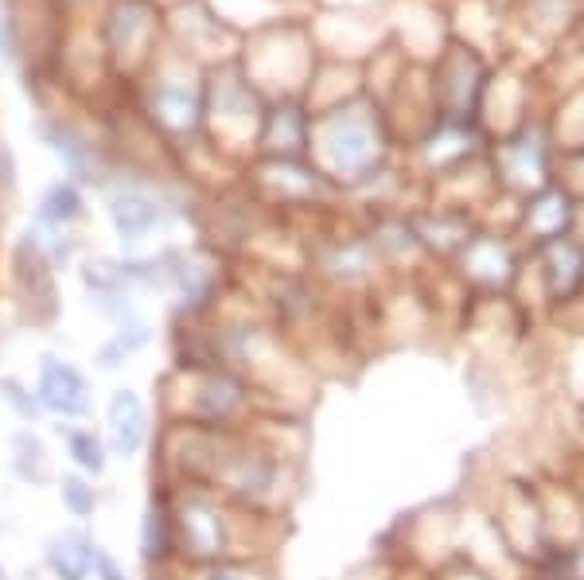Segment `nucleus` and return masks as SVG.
<instances>
[{
  "label": "nucleus",
  "mask_w": 584,
  "mask_h": 580,
  "mask_svg": "<svg viewBox=\"0 0 584 580\" xmlns=\"http://www.w3.org/2000/svg\"><path fill=\"white\" fill-rule=\"evenodd\" d=\"M39 401L63 417H78L86 413V382L74 366L63 363H43V378H39Z\"/></svg>",
  "instance_id": "nucleus-1"
},
{
  "label": "nucleus",
  "mask_w": 584,
  "mask_h": 580,
  "mask_svg": "<svg viewBox=\"0 0 584 580\" xmlns=\"http://www.w3.org/2000/svg\"><path fill=\"white\" fill-rule=\"evenodd\" d=\"M110 429H113V444L117 452L133 456L141 444H145L148 433V417H145V405L137 394H117L110 405Z\"/></svg>",
  "instance_id": "nucleus-2"
},
{
  "label": "nucleus",
  "mask_w": 584,
  "mask_h": 580,
  "mask_svg": "<svg viewBox=\"0 0 584 580\" xmlns=\"http://www.w3.org/2000/svg\"><path fill=\"white\" fill-rule=\"evenodd\" d=\"M47 557H51V569L63 580H82L90 573V565H94V549H90L86 538H78V534H67L59 542H51Z\"/></svg>",
  "instance_id": "nucleus-3"
},
{
  "label": "nucleus",
  "mask_w": 584,
  "mask_h": 580,
  "mask_svg": "<svg viewBox=\"0 0 584 580\" xmlns=\"http://www.w3.org/2000/svg\"><path fill=\"white\" fill-rule=\"evenodd\" d=\"M183 534L195 545V553H215L219 549V522L207 510H187L183 514Z\"/></svg>",
  "instance_id": "nucleus-4"
},
{
  "label": "nucleus",
  "mask_w": 584,
  "mask_h": 580,
  "mask_svg": "<svg viewBox=\"0 0 584 580\" xmlns=\"http://www.w3.org/2000/svg\"><path fill=\"white\" fill-rule=\"evenodd\" d=\"M71 448H74V460H78L86 472H102V468H106V460H102V444H98L90 433H74Z\"/></svg>",
  "instance_id": "nucleus-5"
},
{
  "label": "nucleus",
  "mask_w": 584,
  "mask_h": 580,
  "mask_svg": "<svg viewBox=\"0 0 584 580\" xmlns=\"http://www.w3.org/2000/svg\"><path fill=\"white\" fill-rule=\"evenodd\" d=\"M63 499H67V507H71L74 514H90V510H94V491H86L78 479H67V483H63Z\"/></svg>",
  "instance_id": "nucleus-6"
},
{
  "label": "nucleus",
  "mask_w": 584,
  "mask_h": 580,
  "mask_svg": "<svg viewBox=\"0 0 584 580\" xmlns=\"http://www.w3.org/2000/svg\"><path fill=\"white\" fill-rule=\"evenodd\" d=\"M98 569H102V580H125L121 573H117V569H113V561H106V557L98 561Z\"/></svg>",
  "instance_id": "nucleus-7"
},
{
  "label": "nucleus",
  "mask_w": 584,
  "mask_h": 580,
  "mask_svg": "<svg viewBox=\"0 0 584 580\" xmlns=\"http://www.w3.org/2000/svg\"><path fill=\"white\" fill-rule=\"evenodd\" d=\"M207 580H242V577H238V573H211Z\"/></svg>",
  "instance_id": "nucleus-8"
}]
</instances>
